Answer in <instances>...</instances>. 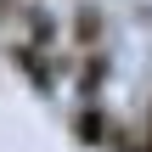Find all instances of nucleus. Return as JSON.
Listing matches in <instances>:
<instances>
[{
  "label": "nucleus",
  "mask_w": 152,
  "mask_h": 152,
  "mask_svg": "<svg viewBox=\"0 0 152 152\" xmlns=\"http://www.w3.org/2000/svg\"><path fill=\"white\" fill-rule=\"evenodd\" d=\"M28 34H34V45H45V39L56 34V23H51V17H45L39 6H28Z\"/></svg>",
  "instance_id": "nucleus-4"
},
{
  "label": "nucleus",
  "mask_w": 152,
  "mask_h": 152,
  "mask_svg": "<svg viewBox=\"0 0 152 152\" xmlns=\"http://www.w3.org/2000/svg\"><path fill=\"white\" fill-rule=\"evenodd\" d=\"M141 152H152V113H147V141H141Z\"/></svg>",
  "instance_id": "nucleus-5"
},
{
  "label": "nucleus",
  "mask_w": 152,
  "mask_h": 152,
  "mask_svg": "<svg viewBox=\"0 0 152 152\" xmlns=\"http://www.w3.org/2000/svg\"><path fill=\"white\" fill-rule=\"evenodd\" d=\"M73 39H79L85 51H96V39H102V11H96V6H79V17H73Z\"/></svg>",
  "instance_id": "nucleus-3"
},
{
  "label": "nucleus",
  "mask_w": 152,
  "mask_h": 152,
  "mask_svg": "<svg viewBox=\"0 0 152 152\" xmlns=\"http://www.w3.org/2000/svg\"><path fill=\"white\" fill-rule=\"evenodd\" d=\"M73 135H79V147H107V135H113V124H107V113H102V102H85V107L73 113Z\"/></svg>",
  "instance_id": "nucleus-1"
},
{
  "label": "nucleus",
  "mask_w": 152,
  "mask_h": 152,
  "mask_svg": "<svg viewBox=\"0 0 152 152\" xmlns=\"http://www.w3.org/2000/svg\"><path fill=\"white\" fill-rule=\"evenodd\" d=\"M11 62H17L39 90H51V85H56V68L45 62V51H39V45H11Z\"/></svg>",
  "instance_id": "nucleus-2"
}]
</instances>
